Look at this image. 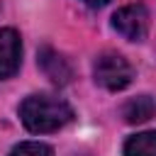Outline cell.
Segmentation results:
<instances>
[{"label": "cell", "mask_w": 156, "mask_h": 156, "mask_svg": "<svg viewBox=\"0 0 156 156\" xmlns=\"http://www.w3.org/2000/svg\"><path fill=\"white\" fill-rule=\"evenodd\" d=\"M20 119L29 132L49 134L66 127L73 119V107L58 95L37 93L20 102Z\"/></svg>", "instance_id": "6da1fadb"}, {"label": "cell", "mask_w": 156, "mask_h": 156, "mask_svg": "<svg viewBox=\"0 0 156 156\" xmlns=\"http://www.w3.org/2000/svg\"><path fill=\"white\" fill-rule=\"evenodd\" d=\"M93 76H95V83L102 85L105 90H124L134 78V68L124 56L115 51H105L95 58Z\"/></svg>", "instance_id": "7a4b0ae2"}, {"label": "cell", "mask_w": 156, "mask_h": 156, "mask_svg": "<svg viewBox=\"0 0 156 156\" xmlns=\"http://www.w3.org/2000/svg\"><path fill=\"white\" fill-rule=\"evenodd\" d=\"M112 27L129 41H141L149 34V10L141 2L119 7L112 15Z\"/></svg>", "instance_id": "3957f363"}, {"label": "cell", "mask_w": 156, "mask_h": 156, "mask_svg": "<svg viewBox=\"0 0 156 156\" xmlns=\"http://www.w3.org/2000/svg\"><path fill=\"white\" fill-rule=\"evenodd\" d=\"M22 63V41L12 27L0 29V80L12 78Z\"/></svg>", "instance_id": "277c9868"}, {"label": "cell", "mask_w": 156, "mask_h": 156, "mask_svg": "<svg viewBox=\"0 0 156 156\" xmlns=\"http://www.w3.org/2000/svg\"><path fill=\"white\" fill-rule=\"evenodd\" d=\"M39 66H41L44 76H46L51 83H56V85H66V83L71 80V76H73L68 61H66L58 51H54V49H49V46H44V49L39 51Z\"/></svg>", "instance_id": "5b68a950"}, {"label": "cell", "mask_w": 156, "mask_h": 156, "mask_svg": "<svg viewBox=\"0 0 156 156\" xmlns=\"http://www.w3.org/2000/svg\"><path fill=\"white\" fill-rule=\"evenodd\" d=\"M156 115V102L151 95H139V98H132L124 102L122 107V117L127 124H141V122H149L151 117Z\"/></svg>", "instance_id": "8992f818"}, {"label": "cell", "mask_w": 156, "mask_h": 156, "mask_svg": "<svg viewBox=\"0 0 156 156\" xmlns=\"http://www.w3.org/2000/svg\"><path fill=\"white\" fill-rule=\"evenodd\" d=\"M124 156H156V132H141L124 141Z\"/></svg>", "instance_id": "52a82bcc"}, {"label": "cell", "mask_w": 156, "mask_h": 156, "mask_svg": "<svg viewBox=\"0 0 156 156\" xmlns=\"http://www.w3.org/2000/svg\"><path fill=\"white\" fill-rule=\"evenodd\" d=\"M7 156H54V151H51V146H46L41 141H22Z\"/></svg>", "instance_id": "ba28073f"}, {"label": "cell", "mask_w": 156, "mask_h": 156, "mask_svg": "<svg viewBox=\"0 0 156 156\" xmlns=\"http://www.w3.org/2000/svg\"><path fill=\"white\" fill-rule=\"evenodd\" d=\"M88 7H105L107 2H112V0H83Z\"/></svg>", "instance_id": "9c48e42d"}]
</instances>
